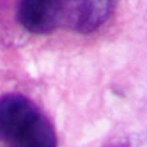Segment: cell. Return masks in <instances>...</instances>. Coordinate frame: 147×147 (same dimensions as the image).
<instances>
[{"instance_id":"3","label":"cell","mask_w":147,"mask_h":147,"mask_svg":"<svg viewBox=\"0 0 147 147\" xmlns=\"http://www.w3.org/2000/svg\"><path fill=\"white\" fill-rule=\"evenodd\" d=\"M63 0H21L18 18L29 32L47 34L61 21Z\"/></svg>"},{"instance_id":"4","label":"cell","mask_w":147,"mask_h":147,"mask_svg":"<svg viewBox=\"0 0 147 147\" xmlns=\"http://www.w3.org/2000/svg\"><path fill=\"white\" fill-rule=\"evenodd\" d=\"M10 144V147H57V134L52 123L39 113L32 123Z\"/></svg>"},{"instance_id":"1","label":"cell","mask_w":147,"mask_h":147,"mask_svg":"<svg viewBox=\"0 0 147 147\" xmlns=\"http://www.w3.org/2000/svg\"><path fill=\"white\" fill-rule=\"evenodd\" d=\"M39 110L21 94L0 97V142H11L32 123Z\"/></svg>"},{"instance_id":"2","label":"cell","mask_w":147,"mask_h":147,"mask_svg":"<svg viewBox=\"0 0 147 147\" xmlns=\"http://www.w3.org/2000/svg\"><path fill=\"white\" fill-rule=\"evenodd\" d=\"M117 0H63V15L68 26L78 32H92L107 21Z\"/></svg>"}]
</instances>
